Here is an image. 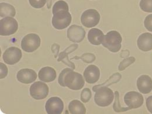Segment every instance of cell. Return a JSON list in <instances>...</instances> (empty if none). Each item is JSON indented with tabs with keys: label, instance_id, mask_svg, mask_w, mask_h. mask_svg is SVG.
<instances>
[{
	"label": "cell",
	"instance_id": "cell-21",
	"mask_svg": "<svg viewBox=\"0 0 152 114\" xmlns=\"http://www.w3.org/2000/svg\"><path fill=\"white\" fill-rule=\"evenodd\" d=\"M69 110L70 114H86V109L82 102L78 100H73L69 103Z\"/></svg>",
	"mask_w": 152,
	"mask_h": 114
},
{
	"label": "cell",
	"instance_id": "cell-7",
	"mask_svg": "<svg viewBox=\"0 0 152 114\" xmlns=\"http://www.w3.org/2000/svg\"><path fill=\"white\" fill-rule=\"evenodd\" d=\"M100 18V15L96 10L89 9L85 11L81 15V22L84 26L91 28L98 24Z\"/></svg>",
	"mask_w": 152,
	"mask_h": 114
},
{
	"label": "cell",
	"instance_id": "cell-26",
	"mask_svg": "<svg viewBox=\"0 0 152 114\" xmlns=\"http://www.w3.org/2000/svg\"><path fill=\"white\" fill-rule=\"evenodd\" d=\"M136 59L134 57H130L124 59L122 60L118 67V69L119 71H123L126 68H127L128 66L133 64V63L135 61Z\"/></svg>",
	"mask_w": 152,
	"mask_h": 114
},
{
	"label": "cell",
	"instance_id": "cell-9",
	"mask_svg": "<svg viewBox=\"0 0 152 114\" xmlns=\"http://www.w3.org/2000/svg\"><path fill=\"white\" fill-rule=\"evenodd\" d=\"M45 109L48 114H61L64 110V103L60 98L53 96L47 101Z\"/></svg>",
	"mask_w": 152,
	"mask_h": 114
},
{
	"label": "cell",
	"instance_id": "cell-17",
	"mask_svg": "<svg viewBox=\"0 0 152 114\" xmlns=\"http://www.w3.org/2000/svg\"><path fill=\"white\" fill-rule=\"evenodd\" d=\"M38 76L40 80L46 83H50L56 79L57 75L53 68L47 66L40 70Z\"/></svg>",
	"mask_w": 152,
	"mask_h": 114
},
{
	"label": "cell",
	"instance_id": "cell-5",
	"mask_svg": "<svg viewBox=\"0 0 152 114\" xmlns=\"http://www.w3.org/2000/svg\"><path fill=\"white\" fill-rule=\"evenodd\" d=\"M40 38L35 34H29L24 37L21 41V48L27 53H32L40 46Z\"/></svg>",
	"mask_w": 152,
	"mask_h": 114
},
{
	"label": "cell",
	"instance_id": "cell-10",
	"mask_svg": "<svg viewBox=\"0 0 152 114\" xmlns=\"http://www.w3.org/2000/svg\"><path fill=\"white\" fill-rule=\"evenodd\" d=\"M22 56V54L20 49L16 47H11L4 52L2 58L5 63L10 65H14L19 62Z\"/></svg>",
	"mask_w": 152,
	"mask_h": 114
},
{
	"label": "cell",
	"instance_id": "cell-6",
	"mask_svg": "<svg viewBox=\"0 0 152 114\" xmlns=\"http://www.w3.org/2000/svg\"><path fill=\"white\" fill-rule=\"evenodd\" d=\"M18 29V22L12 17H6L0 20V35L9 36L14 34Z\"/></svg>",
	"mask_w": 152,
	"mask_h": 114
},
{
	"label": "cell",
	"instance_id": "cell-12",
	"mask_svg": "<svg viewBox=\"0 0 152 114\" xmlns=\"http://www.w3.org/2000/svg\"><path fill=\"white\" fill-rule=\"evenodd\" d=\"M86 31L82 26L73 25L67 30V37L68 39L75 43H80L85 38Z\"/></svg>",
	"mask_w": 152,
	"mask_h": 114
},
{
	"label": "cell",
	"instance_id": "cell-33",
	"mask_svg": "<svg viewBox=\"0 0 152 114\" xmlns=\"http://www.w3.org/2000/svg\"><path fill=\"white\" fill-rule=\"evenodd\" d=\"M59 49H60V46L58 45H57V44L55 43V44L52 45V50L53 52V53H56V55H55V57H57Z\"/></svg>",
	"mask_w": 152,
	"mask_h": 114
},
{
	"label": "cell",
	"instance_id": "cell-20",
	"mask_svg": "<svg viewBox=\"0 0 152 114\" xmlns=\"http://www.w3.org/2000/svg\"><path fill=\"white\" fill-rule=\"evenodd\" d=\"M16 14L15 8L10 4L1 2L0 4V17H14Z\"/></svg>",
	"mask_w": 152,
	"mask_h": 114
},
{
	"label": "cell",
	"instance_id": "cell-3",
	"mask_svg": "<svg viewBox=\"0 0 152 114\" xmlns=\"http://www.w3.org/2000/svg\"><path fill=\"white\" fill-rule=\"evenodd\" d=\"M95 104L102 107L109 106L113 101L114 94L113 90L108 87H101L95 91Z\"/></svg>",
	"mask_w": 152,
	"mask_h": 114
},
{
	"label": "cell",
	"instance_id": "cell-30",
	"mask_svg": "<svg viewBox=\"0 0 152 114\" xmlns=\"http://www.w3.org/2000/svg\"><path fill=\"white\" fill-rule=\"evenodd\" d=\"M145 28L150 32H152V14L149 15L146 17L144 22Z\"/></svg>",
	"mask_w": 152,
	"mask_h": 114
},
{
	"label": "cell",
	"instance_id": "cell-25",
	"mask_svg": "<svg viewBox=\"0 0 152 114\" xmlns=\"http://www.w3.org/2000/svg\"><path fill=\"white\" fill-rule=\"evenodd\" d=\"M71 59H81L84 62L87 63H93L95 60V55L93 53H86L83 54L81 56H75L72 57Z\"/></svg>",
	"mask_w": 152,
	"mask_h": 114
},
{
	"label": "cell",
	"instance_id": "cell-29",
	"mask_svg": "<svg viewBox=\"0 0 152 114\" xmlns=\"http://www.w3.org/2000/svg\"><path fill=\"white\" fill-rule=\"evenodd\" d=\"M46 0H29L30 5L35 8H41L46 3Z\"/></svg>",
	"mask_w": 152,
	"mask_h": 114
},
{
	"label": "cell",
	"instance_id": "cell-31",
	"mask_svg": "<svg viewBox=\"0 0 152 114\" xmlns=\"http://www.w3.org/2000/svg\"><path fill=\"white\" fill-rule=\"evenodd\" d=\"M1 65V79H2L4 78H5L6 76L8 75V69L6 67V66L1 63H0Z\"/></svg>",
	"mask_w": 152,
	"mask_h": 114
},
{
	"label": "cell",
	"instance_id": "cell-24",
	"mask_svg": "<svg viewBox=\"0 0 152 114\" xmlns=\"http://www.w3.org/2000/svg\"><path fill=\"white\" fill-rule=\"evenodd\" d=\"M62 10L69 11L68 4H67V2H66L63 0L58 1L53 5V10H52L53 14H54L55 13L59 11H62Z\"/></svg>",
	"mask_w": 152,
	"mask_h": 114
},
{
	"label": "cell",
	"instance_id": "cell-23",
	"mask_svg": "<svg viewBox=\"0 0 152 114\" xmlns=\"http://www.w3.org/2000/svg\"><path fill=\"white\" fill-rule=\"evenodd\" d=\"M115 102H114V105H113V108L115 112L121 113V112L127 111L131 110V108L129 107L125 108V107H122L121 106L119 100V93L118 91L115 92Z\"/></svg>",
	"mask_w": 152,
	"mask_h": 114
},
{
	"label": "cell",
	"instance_id": "cell-15",
	"mask_svg": "<svg viewBox=\"0 0 152 114\" xmlns=\"http://www.w3.org/2000/svg\"><path fill=\"white\" fill-rule=\"evenodd\" d=\"M84 77L87 83L94 84L99 79L100 70L95 65H90L85 69Z\"/></svg>",
	"mask_w": 152,
	"mask_h": 114
},
{
	"label": "cell",
	"instance_id": "cell-27",
	"mask_svg": "<svg viewBox=\"0 0 152 114\" xmlns=\"http://www.w3.org/2000/svg\"><path fill=\"white\" fill-rule=\"evenodd\" d=\"M140 7L145 12H152V0H141Z\"/></svg>",
	"mask_w": 152,
	"mask_h": 114
},
{
	"label": "cell",
	"instance_id": "cell-4",
	"mask_svg": "<svg viewBox=\"0 0 152 114\" xmlns=\"http://www.w3.org/2000/svg\"><path fill=\"white\" fill-rule=\"evenodd\" d=\"M72 15L69 11H59L53 14L52 18V25L58 30L66 28L72 22Z\"/></svg>",
	"mask_w": 152,
	"mask_h": 114
},
{
	"label": "cell",
	"instance_id": "cell-1",
	"mask_svg": "<svg viewBox=\"0 0 152 114\" xmlns=\"http://www.w3.org/2000/svg\"><path fill=\"white\" fill-rule=\"evenodd\" d=\"M58 83L61 87H67L73 90H81L85 84L84 80L81 74L69 68L61 71L58 77Z\"/></svg>",
	"mask_w": 152,
	"mask_h": 114
},
{
	"label": "cell",
	"instance_id": "cell-8",
	"mask_svg": "<svg viewBox=\"0 0 152 114\" xmlns=\"http://www.w3.org/2000/svg\"><path fill=\"white\" fill-rule=\"evenodd\" d=\"M29 93L31 96L35 99H45L49 94V87L44 83L37 81L31 85Z\"/></svg>",
	"mask_w": 152,
	"mask_h": 114
},
{
	"label": "cell",
	"instance_id": "cell-28",
	"mask_svg": "<svg viewBox=\"0 0 152 114\" xmlns=\"http://www.w3.org/2000/svg\"><path fill=\"white\" fill-rule=\"evenodd\" d=\"M91 96H92V94H91V91L90 90V88H86L83 90V91L81 93L80 98H81V100L82 101V102L86 103L90 100Z\"/></svg>",
	"mask_w": 152,
	"mask_h": 114
},
{
	"label": "cell",
	"instance_id": "cell-14",
	"mask_svg": "<svg viewBox=\"0 0 152 114\" xmlns=\"http://www.w3.org/2000/svg\"><path fill=\"white\" fill-rule=\"evenodd\" d=\"M137 87L139 91L143 94L150 93L152 90V78L148 75H142L137 80Z\"/></svg>",
	"mask_w": 152,
	"mask_h": 114
},
{
	"label": "cell",
	"instance_id": "cell-11",
	"mask_svg": "<svg viewBox=\"0 0 152 114\" xmlns=\"http://www.w3.org/2000/svg\"><path fill=\"white\" fill-rule=\"evenodd\" d=\"M124 101L131 110L140 107L143 104L144 99L141 94L136 91H130L125 95Z\"/></svg>",
	"mask_w": 152,
	"mask_h": 114
},
{
	"label": "cell",
	"instance_id": "cell-13",
	"mask_svg": "<svg viewBox=\"0 0 152 114\" xmlns=\"http://www.w3.org/2000/svg\"><path fill=\"white\" fill-rule=\"evenodd\" d=\"M17 80L23 84H31L35 81L37 78V75L32 69H23L20 70L17 75Z\"/></svg>",
	"mask_w": 152,
	"mask_h": 114
},
{
	"label": "cell",
	"instance_id": "cell-19",
	"mask_svg": "<svg viewBox=\"0 0 152 114\" xmlns=\"http://www.w3.org/2000/svg\"><path fill=\"white\" fill-rule=\"evenodd\" d=\"M104 38V34L102 31L97 28H93L89 31L88 34V41L94 45H99L102 44Z\"/></svg>",
	"mask_w": 152,
	"mask_h": 114
},
{
	"label": "cell",
	"instance_id": "cell-32",
	"mask_svg": "<svg viewBox=\"0 0 152 114\" xmlns=\"http://www.w3.org/2000/svg\"><path fill=\"white\" fill-rule=\"evenodd\" d=\"M146 104L148 111L152 114V95L148 98V99H146Z\"/></svg>",
	"mask_w": 152,
	"mask_h": 114
},
{
	"label": "cell",
	"instance_id": "cell-16",
	"mask_svg": "<svg viewBox=\"0 0 152 114\" xmlns=\"http://www.w3.org/2000/svg\"><path fill=\"white\" fill-rule=\"evenodd\" d=\"M137 46L139 49L143 52H148L152 50V34L150 33H144L138 38Z\"/></svg>",
	"mask_w": 152,
	"mask_h": 114
},
{
	"label": "cell",
	"instance_id": "cell-2",
	"mask_svg": "<svg viewBox=\"0 0 152 114\" xmlns=\"http://www.w3.org/2000/svg\"><path fill=\"white\" fill-rule=\"evenodd\" d=\"M122 40L121 34L116 31H112L104 36L102 45L110 52L116 53L121 48Z\"/></svg>",
	"mask_w": 152,
	"mask_h": 114
},
{
	"label": "cell",
	"instance_id": "cell-18",
	"mask_svg": "<svg viewBox=\"0 0 152 114\" xmlns=\"http://www.w3.org/2000/svg\"><path fill=\"white\" fill-rule=\"evenodd\" d=\"M78 46L77 44H73L70 45L69 47L67 48V49L61 52L59 55H58V58L57 59L58 61H62L64 64H66V65H67L68 66L71 67L72 68H73V69H75V65L73 63L71 62L69 60V57L68 55L69 54H70L71 53H72L73 51L76 50V49L78 48Z\"/></svg>",
	"mask_w": 152,
	"mask_h": 114
},
{
	"label": "cell",
	"instance_id": "cell-22",
	"mask_svg": "<svg viewBox=\"0 0 152 114\" xmlns=\"http://www.w3.org/2000/svg\"><path fill=\"white\" fill-rule=\"evenodd\" d=\"M121 78H122V76L121 74H119V73H116L111 76V77L108 80H107L105 83H102V84H99V85L94 86L93 88V90L95 92L98 88L101 87H108L109 86H111L114 83H116L119 82L121 79Z\"/></svg>",
	"mask_w": 152,
	"mask_h": 114
}]
</instances>
